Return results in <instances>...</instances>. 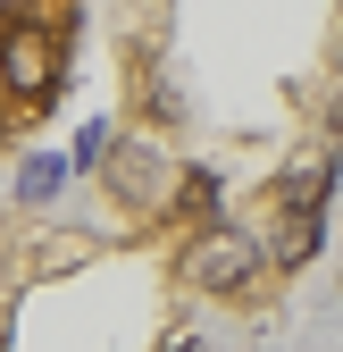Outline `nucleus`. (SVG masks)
Wrapping results in <instances>:
<instances>
[{
	"instance_id": "obj_1",
	"label": "nucleus",
	"mask_w": 343,
	"mask_h": 352,
	"mask_svg": "<svg viewBox=\"0 0 343 352\" xmlns=\"http://www.w3.org/2000/svg\"><path fill=\"white\" fill-rule=\"evenodd\" d=\"M84 0H0V151L51 118L75 59Z\"/></svg>"
}]
</instances>
